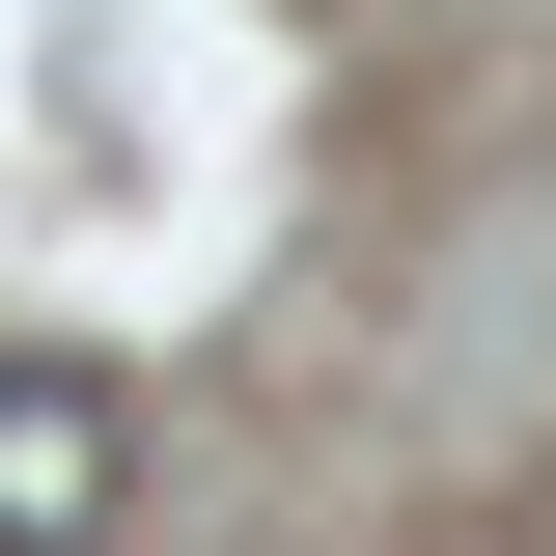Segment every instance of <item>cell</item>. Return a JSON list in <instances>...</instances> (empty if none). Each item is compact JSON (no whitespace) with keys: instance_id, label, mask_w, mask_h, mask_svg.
Wrapping results in <instances>:
<instances>
[{"instance_id":"obj_1","label":"cell","mask_w":556,"mask_h":556,"mask_svg":"<svg viewBox=\"0 0 556 556\" xmlns=\"http://www.w3.org/2000/svg\"><path fill=\"white\" fill-rule=\"evenodd\" d=\"M112 501H139V417H112V362L0 334V556H84Z\"/></svg>"}]
</instances>
